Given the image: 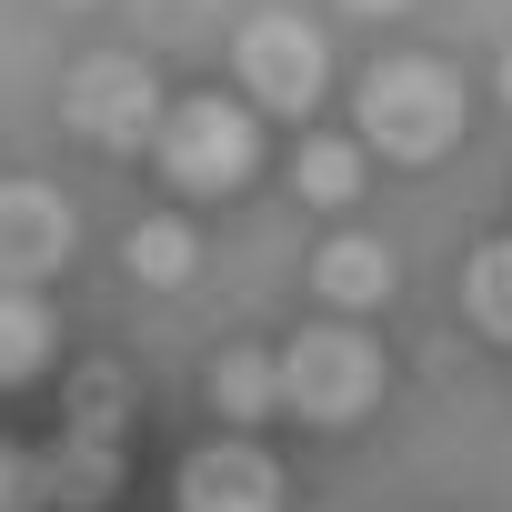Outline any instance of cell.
Here are the masks:
<instances>
[{
    "label": "cell",
    "mask_w": 512,
    "mask_h": 512,
    "mask_svg": "<svg viewBox=\"0 0 512 512\" xmlns=\"http://www.w3.org/2000/svg\"><path fill=\"white\" fill-rule=\"evenodd\" d=\"M352 11H402V0H352Z\"/></svg>",
    "instance_id": "cell-17"
},
{
    "label": "cell",
    "mask_w": 512,
    "mask_h": 512,
    "mask_svg": "<svg viewBox=\"0 0 512 512\" xmlns=\"http://www.w3.org/2000/svg\"><path fill=\"white\" fill-rule=\"evenodd\" d=\"M0 512H41V492H31V452H11V442H0Z\"/></svg>",
    "instance_id": "cell-16"
},
{
    "label": "cell",
    "mask_w": 512,
    "mask_h": 512,
    "mask_svg": "<svg viewBox=\"0 0 512 512\" xmlns=\"http://www.w3.org/2000/svg\"><path fill=\"white\" fill-rule=\"evenodd\" d=\"M181 512H282V462L262 442H201L181 462Z\"/></svg>",
    "instance_id": "cell-7"
},
{
    "label": "cell",
    "mask_w": 512,
    "mask_h": 512,
    "mask_svg": "<svg viewBox=\"0 0 512 512\" xmlns=\"http://www.w3.org/2000/svg\"><path fill=\"white\" fill-rule=\"evenodd\" d=\"M51 362V312L31 292H0V382H31Z\"/></svg>",
    "instance_id": "cell-14"
},
{
    "label": "cell",
    "mask_w": 512,
    "mask_h": 512,
    "mask_svg": "<svg viewBox=\"0 0 512 512\" xmlns=\"http://www.w3.org/2000/svg\"><path fill=\"white\" fill-rule=\"evenodd\" d=\"M392 251L372 241V231H342V241H322L312 251V292L332 302V312H372V302H392Z\"/></svg>",
    "instance_id": "cell-8"
},
{
    "label": "cell",
    "mask_w": 512,
    "mask_h": 512,
    "mask_svg": "<svg viewBox=\"0 0 512 512\" xmlns=\"http://www.w3.org/2000/svg\"><path fill=\"white\" fill-rule=\"evenodd\" d=\"M121 272H131L141 292H181V282L201 272V231H191L181 211H151V221H131V241H121Z\"/></svg>",
    "instance_id": "cell-10"
},
{
    "label": "cell",
    "mask_w": 512,
    "mask_h": 512,
    "mask_svg": "<svg viewBox=\"0 0 512 512\" xmlns=\"http://www.w3.org/2000/svg\"><path fill=\"white\" fill-rule=\"evenodd\" d=\"M61 422H71V442H111V452H121L131 372H121V362H81V372H71V392H61Z\"/></svg>",
    "instance_id": "cell-11"
},
{
    "label": "cell",
    "mask_w": 512,
    "mask_h": 512,
    "mask_svg": "<svg viewBox=\"0 0 512 512\" xmlns=\"http://www.w3.org/2000/svg\"><path fill=\"white\" fill-rule=\"evenodd\" d=\"M462 302L492 342H512V241H482L472 251V272H462Z\"/></svg>",
    "instance_id": "cell-15"
},
{
    "label": "cell",
    "mask_w": 512,
    "mask_h": 512,
    "mask_svg": "<svg viewBox=\"0 0 512 512\" xmlns=\"http://www.w3.org/2000/svg\"><path fill=\"white\" fill-rule=\"evenodd\" d=\"M352 111H362V141L382 161H442L462 141V81L442 61H372Z\"/></svg>",
    "instance_id": "cell-1"
},
{
    "label": "cell",
    "mask_w": 512,
    "mask_h": 512,
    "mask_svg": "<svg viewBox=\"0 0 512 512\" xmlns=\"http://www.w3.org/2000/svg\"><path fill=\"white\" fill-rule=\"evenodd\" d=\"M161 171L191 191V201H221V191H241L251 181V161H262V131H251V111L241 101H221V91H201V101H181V111H161Z\"/></svg>",
    "instance_id": "cell-2"
},
{
    "label": "cell",
    "mask_w": 512,
    "mask_h": 512,
    "mask_svg": "<svg viewBox=\"0 0 512 512\" xmlns=\"http://www.w3.org/2000/svg\"><path fill=\"white\" fill-rule=\"evenodd\" d=\"M502 101H512V51H502Z\"/></svg>",
    "instance_id": "cell-18"
},
{
    "label": "cell",
    "mask_w": 512,
    "mask_h": 512,
    "mask_svg": "<svg viewBox=\"0 0 512 512\" xmlns=\"http://www.w3.org/2000/svg\"><path fill=\"white\" fill-rule=\"evenodd\" d=\"M31 492H41V502H61V512H101V502L121 492V452H111V442H71V432H61V442L31 462Z\"/></svg>",
    "instance_id": "cell-9"
},
{
    "label": "cell",
    "mask_w": 512,
    "mask_h": 512,
    "mask_svg": "<svg viewBox=\"0 0 512 512\" xmlns=\"http://www.w3.org/2000/svg\"><path fill=\"white\" fill-rule=\"evenodd\" d=\"M61 121L91 141V151H141L161 131V81L131 61V51H91L61 91Z\"/></svg>",
    "instance_id": "cell-4"
},
{
    "label": "cell",
    "mask_w": 512,
    "mask_h": 512,
    "mask_svg": "<svg viewBox=\"0 0 512 512\" xmlns=\"http://www.w3.org/2000/svg\"><path fill=\"white\" fill-rule=\"evenodd\" d=\"M231 61H241V91L262 101V111H312V101H322V31L292 21V11L241 21Z\"/></svg>",
    "instance_id": "cell-5"
},
{
    "label": "cell",
    "mask_w": 512,
    "mask_h": 512,
    "mask_svg": "<svg viewBox=\"0 0 512 512\" xmlns=\"http://www.w3.org/2000/svg\"><path fill=\"white\" fill-rule=\"evenodd\" d=\"M71 241H81V221L51 181H0V292H31L41 272H61Z\"/></svg>",
    "instance_id": "cell-6"
},
{
    "label": "cell",
    "mask_w": 512,
    "mask_h": 512,
    "mask_svg": "<svg viewBox=\"0 0 512 512\" xmlns=\"http://www.w3.org/2000/svg\"><path fill=\"white\" fill-rule=\"evenodd\" d=\"M272 372H282V412H302V422H362L382 402V352L362 332H342V322H322L292 352H272Z\"/></svg>",
    "instance_id": "cell-3"
},
{
    "label": "cell",
    "mask_w": 512,
    "mask_h": 512,
    "mask_svg": "<svg viewBox=\"0 0 512 512\" xmlns=\"http://www.w3.org/2000/svg\"><path fill=\"white\" fill-rule=\"evenodd\" d=\"M211 402H221L231 422H272V412H282L272 352H221V362H211Z\"/></svg>",
    "instance_id": "cell-13"
},
{
    "label": "cell",
    "mask_w": 512,
    "mask_h": 512,
    "mask_svg": "<svg viewBox=\"0 0 512 512\" xmlns=\"http://www.w3.org/2000/svg\"><path fill=\"white\" fill-rule=\"evenodd\" d=\"M292 191H302L312 211L362 201V141H302V151H292Z\"/></svg>",
    "instance_id": "cell-12"
}]
</instances>
